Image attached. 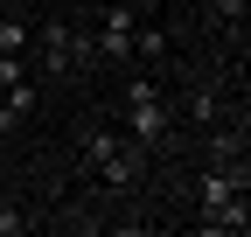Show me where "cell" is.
<instances>
[{
  "label": "cell",
  "instance_id": "cell-3",
  "mask_svg": "<svg viewBox=\"0 0 251 237\" xmlns=\"http://www.w3.org/2000/svg\"><path fill=\"white\" fill-rule=\"evenodd\" d=\"M126 140L140 146V154H153V146H175L181 140V118L168 98H140V105H126Z\"/></svg>",
  "mask_w": 251,
  "mask_h": 237
},
{
  "label": "cell",
  "instance_id": "cell-13",
  "mask_svg": "<svg viewBox=\"0 0 251 237\" xmlns=\"http://www.w3.org/2000/svg\"><path fill=\"white\" fill-rule=\"evenodd\" d=\"M14 77H28V56H0V84H14Z\"/></svg>",
  "mask_w": 251,
  "mask_h": 237
},
{
  "label": "cell",
  "instance_id": "cell-11",
  "mask_svg": "<svg viewBox=\"0 0 251 237\" xmlns=\"http://www.w3.org/2000/svg\"><path fill=\"white\" fill-rule=\"evenodd\" d=\"M216 28H224V35H244V0H216Z\"/></svg>",
  "mask_w": 251,
  "mask_h": 237
},
{
  "label": "cell",
  "instance_id": "cell-1",
  "mask_svg": "<svg viewBox=\"0 0 251 237\" xmlns=\"http://www.w3.org/2000/svg\"><path fill=\"white\" fill-rule=\"evenodd\" d=\"M28 56H35L49 77H77V70L91 63V35H84V28H70V21H42L35 42H28Z\"/></svg>",
  "mask_w": 251,
  "mask_h": 237
},
{
  "label": "cell",
  "instance_id": "cell-12",
  "mask_svg": "<svg viewBox=\"0 0 251 237\" xmlns=\"http://www.w3.org/2000/svg\"><path fill=\"white\" fill-rule=\"evenodd\" d=\"M21 230H28V216L14 210V202H0V237H21Z\"/></svg>",
  "mask_w": 251,
  "mask_h": 237
},
{
  "label": "cell",
  "instance_id": "cell-5",
  "mask_svg": "<svg viewBox=\"0 0 251 237\" xmlns=\"http://www.w3.org/2000/svg\"><path fill=\"white\" fill-rule=\"evenodd\" d=\"M202 154H209V161H224V167L244 161V112L230 118V126H216V118H209V126H202Z\"/></svg>",
  "mask_w": 251,
  "mask_h": 237
},
{
  "label": "cell",
  "instance_id": "cell-2",
  "mask_svg": "<svg viewBox=\"0 0 251 237\" xmlns=\"http://www.w3.org/2000/svg\"><path fill=\"white\" fill-rule=\"evenodd\" d=\"M133 28H140V0H105L91 56H98V63H133Z\"/></svg>",
  "mask_w": 251,
  "mask_h": 237
},
{
  "label": "cell",
  "instance_id": "cell-9",
  "mask_svg": "<svg viewBox=\"0 0 251 237\" xmlns=\"http://www.w3.org/2000/svg\"><path fill=\"white\" fill-rule=\"evenodd\" d=\"M28 42H35V28L21 14H0V56H28Z\"/></svg>",
  "mask_w": 251,
  "mask_h": 237
},
{
  "label": "cell",
  "instance_id": "cell-14",
  "mask_svg": "<svg viewBox=\"0 0 251 237\" xmlns=\"http://www.w3.org/2000/svg\"><path fill=\"white\" fill-rule=\"evenodd\" d=\"M0 112H7V84H0ZM0 133H7V126H0Z\"/></svg>",
  "mask_w": 251,
  "mask_h": 237
},
{
  "label": "cell",
  "instance_id": "cell-6",
  "mask_svg": "<svg viewBox=\"0 0 251 237\" xmlns=\"http://www.w3.org/2000/svg\"><path fill=\"white\" fill-rule=\"evenodd\" d=\"M119 146H126V133H112V126H84V133H77V161H84V167H98V161L119 154Z\"/></svg>",
  "mask_w": 251,
  "mask_h": 237
},
{
  "label": "cell",
  "instance_id": "cell-4",
  "mask_svg": "<svg viewBox=\"0 0 251 237\" xmlns=\"http://www.w3.org/2000/svg\"><path fill=\"white\" fill-rule=\"evenodd\" d=\"M140 161H147V154H140L133 140H126L119 154H112V161H98L91 174H98V189H112V195H119V189H133V182H140Z\"/></svg>",
  "mask_w": 251,
  "mask_h": 237
},
{
  "label": "cell",
  "instance_id": "cell-7",
  "mask_svg": "<svg viewBox=\"0 0 251 237\" xmlns=\"http://www.w3.org/2000/svg\"><path fill=\"white\" fill-rule=\"evenodd\" d=\"M133 63H168V28L161 21H140L133 28Z\"/></svg>",
  "mask_w": 251,
  "mask_h": 237
},
{
  "label": "cell",
  "instance_id": "cell-10",
  "mask_svg": "<svg viewBox=\"0 0 251 237\" xmlns=\"http://www.w3.org/2000/svg\"><path fill=\"white\" fill-rule=\"evenodd\" d=\"M181 105H188V126H209V118H224V98H216V91H188Z\"/></svg>",
  "mask_w": 251,
  "mask_h": 237
},
{
  "label": "cell",
  "instance_id": "cell-8",
  "mask_svg": "<svg viewBox=\"0 0 251 237\" xmlns=\"http://www.w3.org/2000/svg\"><path fill=\"white\" fill-rule=\"evenodd\" d=\"M28 112H35V84H28V77H14V84H7V112H0V126L14 133L21 118H28Z\"/></svg>",
  "mask_w": 251,
  "mask_h": 237
}]
</instances>
